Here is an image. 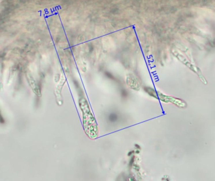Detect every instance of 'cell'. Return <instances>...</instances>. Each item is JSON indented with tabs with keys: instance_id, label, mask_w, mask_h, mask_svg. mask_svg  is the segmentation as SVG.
<instances>
[{
	"instance_id": "obj_5",
	"label": "cell",
	"mask_w": 215,
	"mask_h": 181,
	"mask_svg": "<svg viewBox=\"0 0 215 181\" xmlns=\"http://www.w3.org/2000/svg\"><path fill=\"white\" fill-rule=\"evenodd\" d=\"M3 87V84L1 83V81H0V89H1Z\"/></svg>"
},
{
	"instance_id": "obj_4",
	"label": "cell",
	"mask_w": 215,
	"mask_h": 181,
	"mask_svg": "<svg viewBox=\"0 0 215 181\" xmlns=\"http://www.w3.org/2000/svg\"><path fill=\"white\" fill-rule=\"evenodd\" d=\"M118 119V116L117 115L115 114V113H111V114L109 116V120H110L111 122H115Z\"/></svg>"
},
{
	"instance_id": "obj_3",
	"label": "cell",
	"mask_w": 215,
	"mask_h": 181,
	"mask_svg": "<svg viewBox=\"0 0 215 181\" xmlns=\"http://www.w3.org/2000/svg\"><path fill=\"white\" fill-rule=\"evenodd\" d=\"M144 89H145V91L146 93H147L150 96H153L154 98H157V93L156 92V91L154 89L150 88V87H146Z\"/></svg>"
},
{
	"instance_id": "obj_2",
	"label": "cell",
	"mask_w": 215,
	"mask_h": 181,
	"mask_svg": "<svg viewBox=\"0 0 215 181\" xmlns=\"http://www.w3.org/2000/svg\"><path fill=\"white\" fill-rule=\"evenodd\" d=\"M126 83H127V84H128L129 87L131 89L137 91L140 89V84L139 83V81L133 76L132 75L127 77Z\"/></svg>"
},
{
	"instance_id": "obj_1",
	"label": "cell",
	"mask_w": 215,
	"mask_h": 181,
	"mask_svg": "<svg viewBox=\"0 0 215 181\" xmlns=\"http://www.w3.org/2000/svg\"><path fill=\"white\" fill-rule=\"evenodd\" d=\"M27 79H28V82L29 83L30 86L31 87V89H32L33 93L38 96V97L41 96V92L39 87H38V84L36 82V81L35 80L34 78L31 76V74H27Z\"/></svg>"
}]
</instances>
